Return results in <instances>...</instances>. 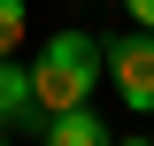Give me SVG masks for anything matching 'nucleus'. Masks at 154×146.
Wrapping results in <instances>:
<instances>
[{
  "mask_svg": "<svg viewBox=\"0 0 154 146\" xmlns=\"http://www.w3.org/2000/svg\"><path fill=\"white\" fill-rule=\"evenodd\" d=\"M116 146H154V138H116Z\"/></svg>",
  "mask_w": 154,
  "mask_h": 146,
  "instance_id": "0eeeda50",
  "label": "nucleus"
},
{
  "mask_svg": "<svg viewBox=\"0 0 154 146\" xmlns=\"http://www.w3.org/2000/svg\"><path fill=\"white\" fill-rule=\"evenodd\" d=\"M23 31H31V8L23 0H0V62L23 54Z\"/></svg>",
  "mask_w": 154,
  "mask_h": 146,
  "instance_id": "39448f33",
  "label": "nucleus"
},
{
  "mask_svg": "<svg viewBox=\"0 0 154 146\" xmlns=\"http://www.w3.org/2000/svg\"><path fill=\"white\" fill-rule=\"evenodd\" d=\"M108 77V46L93 31H54L46 46L31 54V92H38V115H62V108H85Z\"/></svg>",
  "mask_w": 154,
  "mask_h": 146,
  "instance_id": "f257e3e1",
  "label": "nucleus"
},
{
  "mask_svg": "<svg viewBox=\"0 0 154 146\" xmlns=\"http://www.w3.org/2000/svg\"><path fill=\"white\" fill-rule=\"evenodd\" d=\"M108 77H116L131 115H154V31H139V23L116 31L108 38Z\"/></svg>",
  "mask_w": 154,
  "mask_h": 146,
  "instance_id": "f03ea898",
  "label": "nucleus"
},
{
  "mask_svg": "<svg viewBox=\"0 0 154 146\" xmlns=\"http://www.w3.org/2000/svg\"><path fill=\"white\" fill-rule=\"evenodd\" d=\"M0 146H8V131H0Z\"/></svg>",
  "mask_w": 154,
  "mask_h": 146,
  "instance_id": "6e6552de",
  "label": "nucleus"
},
{
  "mask_svg": "<svg viewBox=\"0 0 154 146\" xmlns=\"http://www.w3.org/2000/svg\"><path fill=\"white\" fill-rule=\"evenodd\" d=\"M46 131L38 115V92H31V62H0V131Z\"/></svg>",
  "mask_w": 154,
  "mask_h": 146,
  "instance_id": "7ed1b4c3",
  "label": "nucleus"
},
{
  "mask_svg": "<svg viewBox=\"0 0 154 146\" xmlns=\"http://www.w3.org/2000/svg\"><path fill=\"white\" fill-rule=\"evenodd\" d=\"M46 146H108V123L93 115V100L85 108H62V115H46V131H38Z\"/></svg>",
  "mask_w": 154,
  "mask_h": 146,
  "instance_id": "20e7f679",
  "label": "nucleus"
},
{
  "mask_svg": "<svg viewBox=\"0 0 154 146\" xmlns=\"http://www.w3.org/2000/svg\"><path fill=\"white\" fill-rule=\"evenodd\" d=\"M123 16H131L139 31H154V0H123Z\"/></svg>",
  "mask_w": 154,
  "mask_h": 146,
  "instance_id": "423d86ee",
  "label": "nucleus"
}]
</instances>
